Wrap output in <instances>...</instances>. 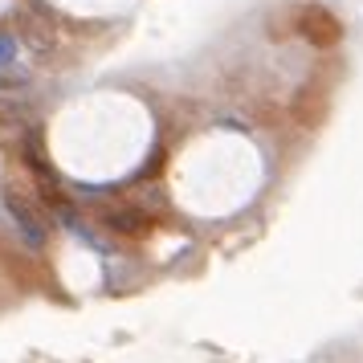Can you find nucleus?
<instances>
[{"instance_id": "nucleus-1", "label": "nucleus", "mask_w": 363, "mask_h": 363, "mask_svg": "<svg viewBox=\"0 0 363 363\" xmlns=\"http://www.w3.org/2000/svg\"><path fill=\"white\" fill-rule=\"evenodd\" d=\"M4 208H9V216H13L17 233L25 237V245H29V249H45V237H50V225H45V216L33 213V208H29V204H25L17 192H4Z\"/></svg>"}, {"instance_id": "nucleus-2", "label": "nucleus", "mask_w": 363, "mask_h": 363, "mask_svg": "<svg viewBox=\"0 0 363 363\" xmlns=\"http://www.w3.org/2000/svg\"><path fill=\"white\" fill-rule=\"evenodd\" d=\"M106 229H115V233H143L147 229V216L143 213H135V208H106Z\"/></svg>"}, {"instance_id": "nucleus-3", "label": "nucleus", "mask_w": 363, "mask_h": 363, "mask_svg": "<svg viewBox=\"0 0 363 363\" xmlns=\"http://www.w3.org/2000/svg\"><path fill=\"white\" fill-rule=\"evenodd\" d=\"M25 164L33 167L41 180H50V184H53V167H50V160L41 155V143H37V135H29V139H25Z\"/></svg>"}, {"instance_id": "nucleus-4", "label": "nucleus", "mask_w": 363, "mask_h": 363, "mask_svg": "<svg viewBox=\"0 0 363 363\" xmlns=\"http://www.w3.org/2000/svg\"><path fill=\"white\" fill-rule=\"evenodd\" d=\"M21 53V41L13 33H0V66H13Z\"/></svg>"}]
</instances>
